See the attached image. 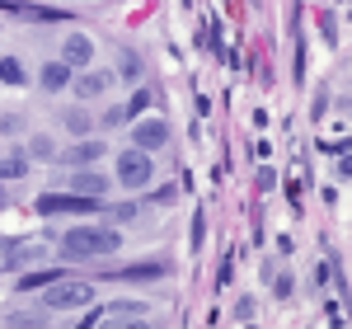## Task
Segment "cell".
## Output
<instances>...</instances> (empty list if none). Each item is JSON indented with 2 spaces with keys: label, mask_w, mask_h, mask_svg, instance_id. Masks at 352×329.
<instances>
[{
  "label": "cell",
  "mask_w": 352,
  "mask_h": 329,
  "mask_svg": "<svg viewBox=\"0 0 352 329\" xmlns=\"http://www.w3.org/2000/svg\"><path fill=\"white\" fill-rule=\"evenodd\" d=\"M127 118H132V113H127V109H109V113H104V118H99V123H104V127H122Z\"/></svg>",
  "instance_id": "22"
},
{
  "label": "cell",
  "mask_w": 352,
  "mask_h": 329,
  "mask_svg": "<svg viewBox=\"0 0 352 329\" xmlns=\"http://www.w3.org/2000/svg\"><path fill=\"white\" fill-rule=\"evenodd\" d=\"M160 273H164V264H160V259H141V264H132V268H122L118 277L136 282V277H160Z\"/></svg>",
  "instance_id": "13"
},
{
  "label": "cell",
  "mask_w": 352,
  "mask_h": 329,
  "mask_svg": "<svg viewBox=\"0 0 352 329\" xmlns=\"http://www.w3.org/2000/svg\"><path fill=\"white\" fill-rule=\"evenodd\" d=\"M61 61H66V66H89V61H94V43H89L85 33H71L66 47H61Z\"/></svg>",
  "instance_id": "7"
},
{
  "label": "cell",
  "mask_w": 352,
  "mask_h": 329,
  "mask_svg": "<svg viewBox=\"0 0 352 329\" xmlns=\"http://www.w3.org/2000/svg\"><path fill=\"white\" fill-rule=\"evenodd\" d=\"M118 245H122V235H118L113 226H76V231L61 235V254H66L71 264H80V259H104V254H113Z\"/></svg>",
  "instance_id": "1"
},
{
  "label": "cell",
  "mask_w": 352,
  "mask_h": 329,
  "mask_svg": "<svg viewBox=\"0 0 352 329\" xmlns=\"http://www.w3.org/2000/svg\"><path fill=\"white\" fill-rule=\"evenodd\" d=\"M136 151H160L164 141H169V127H164L160 118H151V123H136Z\"/></svg>",
  "instance_id": "6"
},
{
  "label": "cell",
  "mask_w": 352,
  "mask_h": 329,
  "mask_svg": "<svg viewBox=\"0 0 352 329\" xmlns=\"http://www.w3.org/2000/svg\"><path fill=\"white\" fill-rule=\"evenodd\" d=\"M0 202H5V189H0Z\"/></svg>",
  "instance_id": "25"
},
{
  "label": "cell",
  "mask_w": 352,
  "mask_h": 329,
  "mask_svg": "<svg viewBox=\"0 0 352 329\" xmlns=\"http://www.w3.org/2000/svg\"><path fill=\"white\" fill-rule=\"evenodd\" d=\"M118 66H122V81H136V66H141V61H136V52H122Z\"/></svg>",
  "instance_id": "21"
},
{
  "label": "cell",
  "mask_w": 352,
  "mask_h": 329,
  "mask_svg": "<svg viewBox=\"0 0 352 329\" xmlns=\"http://www.w3.org/2000/svg\"><path fill=\"white\" fill-rule=\"evenodd\" d=\"M24 169H28L24 156H5V160H0V184H5V179H19Z\"/></svg>",
  "instance_id": "18"
},
{
  "label": "cell",
  "mask_w": 352,
  "mask_h": 329,
  "mask_svg": "<svg viewBox=\"0 0 352 329\" xmlns=\"http://www.w3.org/2000/svg\"><path fill=\"white\" fill-rule=\"evenodd\" d=\"M19 127H24L19 113H5V118H0V132H19Z\"/></svg>",
  "instance_id": "24"
},
{
  "label": "cell",
  "mask_w": 352,
  "mask_h": 329,
  "mask_svg": "<svg viewBox=\"0 0 352 329\" xmlns=\"http://www.w3.org/2000/svg\"><path fill=\"white\" fill-rule=\"evenodd\" d=\"M109 217L118 221V226H122V221H136V207H132V202H122V207H113Z\"/></svg>",
  "instance_id": "23"
},
{
  "label": "cell",
  "mask_w": 352,
  "mask_h": 329,
  "mask_svg": "<svg viewBox=\"0 0 352 329\" xmlns=\"http://www.w3.org/2000/svg\"><path fill=\"white\" fill-rule=\"evenodd\" d=\"M61 123H66V127H71L76 137H85V132L94 127V118H89V113H85V109H66V113H61Z\"/></svg>",
  "instance_id": "15"
},
{
  "label": "cell",
  "mask_w": 352,
  "mask_h": 329,
  "mask_svg": "<svg viewBox=\"0 0 352 329\" xmlns=\"http://www.w3.org/2000/svg\"><path fill=\"white\" fill-rule=\"evenodd\" d=\"M118 184L122 189H146L151 184V156L146 151H122L118 156Z\"/></svg>",
  "instance_id": "4"
},
{
  "label": "cell",
  "mask_w": 352,
  "mask_h": 329,
  "mask_svg": "<svg viewBox=\"0 0 352 329\" xmlns=\"http://www.w3.org/2000/svg\"><path fill=\"white\" fill-rule=\"evenodd\" d=\"M28 156H33V160H56V146L47 137H33L28 141Z\"/></svg>",
  "instance_id": "19"
},
{
  "label": "cell",
  "mask_w": 352,
  "mask_h": 329,
  "mask_svg": "<svg viewBox=\"0 0 352 329\" xmlns=\"http://www.w3.org/2000/svg\"><path fill=\"white\" fill-rule=\"evenodd\" d=\"M94 207H99V198H80V193H43L38 198V212L43 217H85Z\"/></svg>",
  "instance_id": "3"
},
{
  "label": "cell",
  "mask_w": 352,
  "mask_h": 329,
  "mask_svg": "<svg viewBox=\"0 0 352 329\" xmlns=\"http://www.w3.org/2000/svg\"><path fill=\"white\" fill-rule=\"evenodd\" d=\"M5 329H47V310H10Z\"/></svg>",
  "instance_id": "12"
},
{
  "label": "cell",
  "mask_w": 352,
  "mask_h": 329,
  "mask_svg": "<svg viewBox=\"0 0 352 329\" xmlns=\"http://www.w3.org/2000/svg\"><path fill=\"white\" fill-rule=\"evenodd\" d=\"M43 301L52 306V310H76V306L94 301V287L89 282H76V277H56V282H47Z\"/></svg>",
  "instance_id": "2"
},
{
  "label": "cell",
  "mask_w": 352,
  "mask_h": 329,
  "mask_svg": "<svg viewBox=\"0 0 352 329\" xmlns=\"http://www.w3.org/2000/svg\"><path fill=\"white\" fill-rule=\"evenodd\" d=\"M56 268H43V273H24L19 277V292H38V287H47V282H56Z\"/></svg>",
  "instance_id": "16"
},
{
  "label": "cell",
  "mask_w": 352,
  "mask_h": 329,
  "mask_svg": "<svg viewBox=\"0 0 352 329\" xmlns=\"http://www.w3.org/2000/svg\"><path fill=\"white\" fill-rule=\"evenodd\" d=\"M38 259H47L43 240H10L5 245V268H24V264H38Z\"/></svg>",
  "instance_id": "5"
},
{
  "label": "cell",
  "mask_w": 352,
  "mask_h": 329,
  "mask_svg": "<svg viewBox=\"0 0 352 329\" xmlns=\"http://www.w3.org/2000/svg\"><path fill=\"white\" fill-rule=\"evenodd\" d=\"M71 189L80 193V198H104V189H109V184H104V179L94 174V169H80V174L71 179Z\"/></svg>",
  "instance_id": "11"
},
{
  "label": "cell",
  "mask_w": 352,
  "mask_h": 329,
  "mask_svg": "<svg viewBox=\"0 0 352 329\" xmlns=\"http://www.w3.org/2000/svg\"><path fill=\"white\" fill-rule=\"evenodd\" d=\"M38 81H43V89H52V94H56V89H66V85H71V66H66V61H47Z\"/></svg>",
  "instance_id": "10"
},
{
  "label": "cell",
  "mask_w": 352,
  "mask_h": 329,
  "mask_svg": "<svg viewBox=\"0 0 352 329\" xmlns=\"http://www.w3.org/2000/svg\"><path fill=\"white\" fill-rule=\"evenodd\" d=\"M71 85H76L80 99H99V94L113 85V71H89V76H80V81H71Z\"/></svg>",
  "instance_id": "9"
},
{
  "label": "cell",
  "mask_w": 352,
  "mask_h": 329,
  "mask_svg": "<svg viewBox=\"0 0 352 329\" xmlns=\"http://www.w3.org/2000/svg\"><path fill=\"white\" fill-rule=\"evenodd\" d=\"M104 315H146V301H113Z\"/></svg>",
  "instance_id": "20"
},
{
  "label": "cell",
  "mask_w": 352,
  "mask_h": 329,
  "mask_svg": "<svg viewBox=\"0 0 352 329\" xmlns=\"http://www.w3.org/2000/svg\"><path fill=\"white\" fill-rule=\"evenodd\" d=\"M94 325H99V329H151L141 315H99Z\"/></svg>",
  "instance_id": "14"
},
{
  "label": "cell",
  "mask_w": 352,
  "mask_h": 329,
  "mask_svg": "<svg viewBox=\"0 0 352 329\" xmlns=\"http://www.w3.org/2000/svg\"><path fill=\"white\" fill-rule=\"evenodd\" d=\"M0 85H24V66H19L14 56L0 61Z\"/></svg>",
  "instance_id": "17"
},
{
  "label": "cell",
  "mask_w": 352,
  "mask_h": 329,
  "mask_svg": "<svg viewBox=\"0 0 352 329\" xmlns=\"http://www.w3.org/2000/svg\"><path fill=\"white\" fill-rule=\"evenodd\" d=\"M104 151H109L104 141H89V137H80L76 146H71V151H61V156H66L71 164H80V169H85V164H94V160H99Z\"/></svg>",
  "instance_id": "8"
}]
</instances>
